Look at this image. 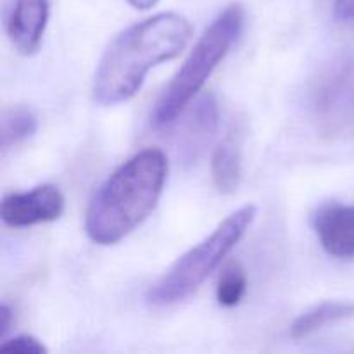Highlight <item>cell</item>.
<instances>
[{
    "label": "cell",
    "instance_id": "obj_1",
    "mask_svg": "<svg viewBox=\"0 0 354 354\" xmlns=\"http://www.w3.org/2000/svg\"><path fill=\"white\" fill-rule=\"evenodd\" d=\"M192 37L189 21L161 12L121 31L109 44L93 76V100L116 106L138 93L145 76L161 62L178 57Z\"/></svg>",
    "mask_w": 354,
    "mask_h": 354
},
{
    "label": "cell",
    "instance_id": "obj_2",
    "mask_svg": "<svg viewBox=\"0 0 354 354\" xmlns=\"http://www.w3.org/2000/svg\"><path fill=\"white\" fill-rule=\"evenodd\" d=\"M168 176V159L159 149H144L121 165L95 192L85 216L92 242L113 245L130 235L158 206Z\"/></svg>",
    "mask_w": 354,
    "mask_h": 354
},
{
    "label": "cell",
    "instance_id": "obj_3",
    "mask_svg": "<svg viewBox=\"0 0 354 354\" xmlns=\"http://www.w3.org/2000/svg\"><path fill=\"white\" fill-rule=\"evenodd\" d=\"M245 12L241 3H232L209 24L187 61L159 97L151 121L156 128L171 124L206 85L211 73L230 52L244 30Z\"/></svg>",
    "mask_w": 354,
    "mask_h": 354
},
{
    "label": "cell",
    "instance_id": "obj_4",
    "mask_svg": "<svg viewBox=\"0 0 354 354\" xmlns=\"http://www.w3.org/2000/svg\"><path fill=\"white\" fill-rule=\"evenodd\" d=\"M254 218L256 207L252 204L225 218L209 237L176 259L175 265L149 289L145 296L147 303L156 308L171 306L196 292L211 272L221 265L225 256L244 237Z\"/></svg>",
    "mask_w": 354,
    "mask_h": 354
},
{
    "label": "cell",
    "instance_id": "obj_5",
    "mask_svg": "<svg viewBox=\"0 0 354 354\" xmlns=\"http://www.w3.org/2000/svg\"><path fill=\"white\" fill-rule=\"evenodd\" d=\"M64 213V196L55 185H38L26 192L6 194L2 199V221L10 228H28L50 223Z\"/></svg>",
    "mask_w": 354,
    "mask_h": 354
},
{
    "label": "cell",
    "instance_id": "obj_6",
    "mask_svg": "<svg viewBox=\"0 0 354 354\" xmlns=\"http://www.w3.org/2000/svg\"><path fill=\"white\" fill-rule=\"evenodd\" d=\"M48 23V0H14L6 19L10 44L19 54L31 55L40 48Z\"/></svg>",
    "mask_w": 354,
    "mask_h": 354
},
{
    "label": "cell",
    "instance_id": "obj_7",
    "mask_svg": "<svg viewBox=\"0 0 354 354\" xmlns=\"http://www.w3.org/2000/svg\"><path fill=\"white\" fill-rule=\"evenodd\" d=\"M313 228L327 254L354 258V206L325 204L315 213Z\"/></svg>",
    "mask_w": 354,
    "mask_h": 354
},
{
    "label": "cell",
    "instance_id": "obj_8",
    "mask_svg": "<svg viewBox=\"0 0 354 354\" xmlns=\"http://www.w3.org/2000/svg\"><path fill=\"white\" fill-rule=\"evenodd\" d=\"M218 127V104L213 93H204L194 106L182 138V158L196 162Z\"/></svg>",
    "mask_w": 354,
    "mask_h": 354
},
{
    "label": "cell",
    "instance_id": "obj_9",
    "mask_svg": "<svg viewBox=\"0 0 354 354\" xmlns=\"http://www.w3.org/2000/svg\"><path fill=\"white\" fill-rule=\"evenodd\" d=\"M211 175L213 183L221 194H234L242 178V152L241 142L235 135L225 138L213 152L211 158Z\"/></svg>",
    "mask_w": 354,
    "mask_h": 354
},
{
    "label": "cell",
    "instance_id": "obj_10",
    "mask_svg": "<svg viewBox=\"0 0 354 354\" xmlns=\"http://www.w3.org/2000/svg\"><path fill=\"white\" fill-rule=\"evenodd\" d=\"M354 317V303H342V301H325L317 304L308 311L301 313L290 325V337L299 341L315 334L320 328L330 324L348 320Z\"/></svg>",
    "mask_w": 354,
    "mask_h": 354
},
{
    "label": "cell",
    "instance_id": "obj_11",
    "mask_svg": "<svg viewBox=\"0 0 354 354\" xmlns=\"http://www.w3.org/2000/svg\"><path fill=\"white\" fill-rule=\"evenodd\" d=\"M37 116L28 107L16 106L6 109L0 120V147L7 152L9 149L24 144L37 133Z\"/></svg>",
    "mask_w": 354,
    "mask_h": 354
},
{
    "label": "cell",
    "instance_id": "obj_12",
    "mask_svg": "<svg viewBox=\"0 0 354 354\" xmlns=\"http://www.w3.org/2000/svg\"><path fill=\"white\" fill-rule=\"evenodd\" d=\"M245 289H248V277H245L244 268L241 263L230 261L218 279L216 286V299L221 306L234 308L244 297Z\"/></svg>",
    "mask_w": 354,
    "mask_h": 354
},
{
    "label": "cell",
    "instance_id": "obj_13",
    "mask_svg": "<svg viewBox=\"0 0 354 354\" xmlns=\"http://www.w3.org/2000/svg\"><path fill=\"white\" fill-rule=\"evenodd\" d=\"M2 351L10 353H23V354H44L47 353V348L41 344L33 335H17V337L10 339V341L2 342L0 346Z\"/></svg>",
    "mask_w": 354,
    "mask_h": 354
},
{
    "label": "cell",
    "instance_id": "obj_14",
    "mask_svg": "<svg viewBox=\"0 0 354 354\" xmlns=\"http://www.w3.org/2000/svg\"><path fill=\"white\" fill-rule=\"evenodd\" d=\"M334 12L337 19H354V0H335Z\"/></svg>",
    "mask_w": 354,
    "mask_h": 354
},
{
    "label": "cell",
    "instance_id": "obj_15",
    "mask_svg": "<svg viewBox=\"0 0 354 354\" xmlns=\"http://www.w3.org/2000/svg\"><path fill=\"white\" fill-rule=\"evenodd\" d=\"M10 324H12V310H10L9 304L3 303L0 306V337H3L7 334Z\"/></svg>",
    "mask_w": 354,
    "mask_h": 354
},
{
    "label": "cell",
    "instance_id": "obj_16",
    "mask_svg": "<svg viewBox=\"0 0 354 354\" xmlns=\"http://www.w3.org/2000/svg\"><path fill=\"white\" fill-rule=\"evenodd\" d=\"M127 2L130 3L131 7H135V9L145 10V9H151V7H154L159 0H127Z\"/></svg>",
    "mask_w": 354,
    "mask_h": 354
}]
</instances>
